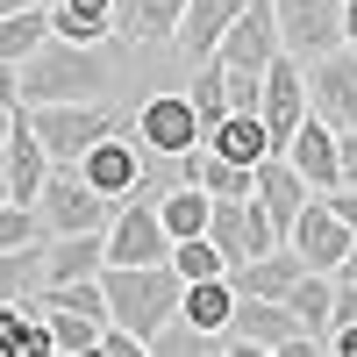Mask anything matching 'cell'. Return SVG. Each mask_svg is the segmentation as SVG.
Masks as SVG:
<instances>
[{"mask_svg":"<svg viewBox=\"0 0 357 357\" xmlns=\"http://www.w3.org/2000/svg\"><path fill=\"white\" fill-rule=\"evenodd\" d=\"M343 43L357 50V0H350V8H343Z\"/></svg>","mask_w":357,"mask_h":357,"instance_id":"8d00e7d4","label":"cell"},{"mask_svg":"<svg viewBox=\"0 0 357 357\" xmlns=\"http://www.w3.org/2000/svg\"><path fill=\"white\" fill-rule=\"evenodd\" d=\"M29 107V100H22ZM29 122H36V136L50 143V158L65 165V158H86L100 136H114V129H129L136 114H122V107H107V100H36L29 107Z\"/></svg>","mask_w":357,"mask_h":357,"instance_id":"277c9868","label":"cell"},{"mask_svg":"<svg viewBox=\"0 0 357 357\" xmlns=\"http://www.w3.org/2000/svg\"><path fill=\"white\" fill-rule=\"evenodd\" d=\"M8 136H15V107H0V151H8Z\"/></svg>","mask_w":357,"mask_h":357,"instance_id":"f35d334b","label":"cell"},{"mask_svg":"<svg viewBox=\"0 0 357 357\" xmlns=\"http://www.w3.org/2000/svg\"><path fill=\"white\" fill-rule=\"evenodd\" d=\"M307 65V100L321 122H336V129H357V50H321V57H301Z\"/></svg>","mask_w":357,"mask_h":357,"instance_id":"ba28073f","label":"cell"},{"mask_svg":"<svg viewBox=\"0 0 357 357\" xmlns=\"http://www.w3.org/2000/svg\"><path fill=\"white\" fill-rule=\"evenodd\" d=\"M207 151H222L236 165H264L272 158V129H264V114H222V122L207 129Z\"/></svg>","mask_w":357,"mask_h":357,"instance_id":"d6986e66","label":"cell"},{"mask_svg":"<svg viewBox=\"0 0 357 357\" xmlns=\"http://www.w3.org/2000/svg\"><path fill=\"white\" fill-rule=\"evenodd\" d=\"M286 307L301 314V329H307L321 350H329V329H336V272H307L301 286L286 293Z\"/></svg>","mask_w":357,"mask_h":357,"instance_id":"ffe728a7","label":"cell"},{"mask_svg":"<svg viewBox=\"0 0 357 357\" xmlns=\"http://www.w3.org/2000/svg\"><path fill=\"white\" fill-rule=\"evenodd\" d=\"M0 107H22V65L0 57Z\"/></svg>","mask_w":357,"mask_h":357,"instance_id":"d6a6232c","label":"cell"},{"mask_svg":"<svg viewBox=\"0 0 357 357\" xmlns=\"http://www.w3.org/2000/svg\"><path fill=\"white\" fill-rule=\"evenodd\" d=\"M178 15H186V0H122V36H136V43H172V36H178Z\"/></svg>","mask_w":357,"mask_h":357,"instance_id":"603a6c76","label":"cell"},{"mask_svg":"<svg viewBox=\"0 0 357 357\" xmlns=\"http://www.w3.org/2000/svg\"><path fill=\"white\" fill-rule=\"evenodd\" d=\"M329 350H336V357H357V321H336V329H329Z\"/></svg>","mask_w":357,"mask_h":357,"instance_id":"836d02e7","label":"cell"},{"mask_svg":"<svg viewBox=\"0 0 357 357\" xmlns=\"http://www.w3.org/2000/svg\"><path fill=\"white\" fill-rule=\"evenodd\" d=\"M136 136L151 143V151H165V158H186V151L207 143V122H200V107H193L186 86H165V93H151L136 107Z\"/></svg>","mask_w":357,"mask_h":357,"instance_id":"8992f818","label":"cell"},{"mask_svg":"<svg viewBox=\"0 0 357 357\" xmlns=\"http://www.w3.org/2000/svg\"><path fill=\"white\" fill-rule=\"evenodd\" d=\"M0 200H15V186H8V158H0Z\"/></svg>","mask_w":357,"mask_h":357,"instance_id":"ab89813d","label":"cell"},{"mask_svg":"<svg viewBox=\"0 0 357 357\" xmlns=\"http://www.w3.org/2000/svg\"><path fill=\"white\" fill-rule=\"evenodd\" d=\"M222 350H243V357H314L321 343L301 329V314L286 301H257V293H236V314L222 329Z\"/></svg>","mask_w":357,"mask_h":357,"instance_id":"3957f363","label":"cell"},{"mask_svg":"<svg viewBox=\"0 0 357 357\" xmlns=\"http://www.w3.org/2000/svg\"><path fill=\"white\" fill-rule=\"evenodd\" d=\"M43 215L36 207H22V200H0V250H22V243H43Z\"/></svg>","mask_w":357,"mask_h":357,"instance_id":"4dcf8cb0","label":"cell"},{"mask_svg":"<svg viewBox=\"0 0 357 357\" xmlns=\"http://www.w3.org/2000/svg\"><path fill=\"white\" fill-rule=\"evenodd\" d=\"M43 314H50L57 357H93V350H100V329H107L100 314H79V307H43Z\"/></svg>","mask_w":357,"mask_h":357,"instance_id":"484cf974","label":"cell"},{"mask_svg":"<svg viewBox=\"0 0 357 357\" xmlns=\"http://www.w3.org/2000/svg\"><path fill=\"white\" fill-rule=\"evenodd\" d=\"M272 8H279V43L293 57L343 50V8L350 0H272Z\"/></svg>","mask_w":357,"mask_h":357,"instance_id":"30bf717a","label":"cell"},{"mask_svg":"<svg viewBox=\"0 0 357 357\" xmlns=\"http://www.w3.org/2000/svg\"><path fill=\"white\" fill-rule=\"evenodd\" d=\"M178 314H186L193 329L222 336L229 314H236V279H229V272H222V279H186V301H178Z\"/></svg>","mask_w":357,"mask_h":357,"instance_id":"7402d4cb","label":"cell"},{"mask_svg":"<svg viewBox=\"0 0 357 357\" xmlns=\"http://www.w3.org/2000/svg\"><path fill=\"white\" fill-rule=\"evenodd\" d=\"M307 272H314V264L293 250V243H279V250H264V257H243L229 279H236V293H257V301H286V293L301 286Z\"/></svg>","mask_w":357,"mask_h":357,"instance_id":"e0dca14e","label":"cell"},{"mask_svg":"<svg viewBox=\"0 0 357 357\" xmlns=\"http://www.w3.org/2000/svg\"><path fill=\"white\" fill-rule=\"evenodd\" d=\"M29 293H43V243L0 250V301H29Z\"/></svg>","mask_w":357,"mask_h":357,"instance_id":"83f0119b","label":"cell"},{"mask_svg":"<svg viewBox=\"0 0 357 357\" xmlns=\"http://www.w3.org/2000/svg\"><path fill=\"white\" fill-rule=\"evenodd\" d=\"M343 186H357V129H343Z\"/></svg>","mask_w":357,"mask_h":357,"instance_id":"d590c367","label":"cell"},{"mask_svg":"<svg viewBox=\"0 0 357 357\" xmlns=\"http://www.w3.org/2000/svg\"><path fill=\"white\" fill-rule=\"evenodd\" d=\"M43 36H50V8H43V0H29V8L0 15V57H8V65H22V57L36 50Z\"/></svg>","mask_w":357,"mask_h":357,"instance_id":"d4e9b609","label":"cell"},{"mask_svg":"<svg viewBox=\"0 0 357 357\" xmlns=\"http://www.w3.org/2000/svg\"><path fill=\"white\" fill-rule=\"evenodd\" d=\"M158 207H165V229H172V243H178V236H207L215 193H207V186H193V178H178V186H172Z\"/></svg>","mask_w":357,"mask_h":357,"instance_id":"cb8c5ba5","label":"cell"},{"mask_svg":"<svg viewBox=\"0 0 357 357\" xmlns=\"http://www.w3.org/2000/svg\"><path fill=\"white\" fill-rule=\"evenodd\" d=\"M286 243L301 250L314 272H336V264H343V250L357 243V229H350L336 207H329V193H314V200L301 207V222H293V236H286Z\"/></svg>","mask_w":357,"mask_h":357,"instance_id":"7c38bea8","label":"cell"},{"mask_svg":"<svg viewBox=\"0 0 357 357\" xmlns=\"http://www.w3.org/2000/svg\"><path fill=\"white\" fill-rule=\"evenodd\" d=\"M114 207H122V200H107L93 178L65 158V165H50V186H43V200H36V215H43L50 236H79V229H107Z\"/></svg>","mask_w":357,"mask_h":357,"instance_id":"5b68a950","label":"cell"},{"mask_svg":"<svg viewBox=\"0 0 357 357\" xmlns=\"http://www.w3.org/2000/svg\"><path fill=\"white\" fill-rule=\"evenodd\" d=\"M207 236L222 243L229 272H236L243 257H257V215H250V193H243V200H215V215H207Z\"/></svg>","mask_w":357,"mask_h":357,"instance_id":"44dd1931","label":"cell"},{"mask_svg":"<svg viewBox=\"0 0 357 357\" xmlns=\"http://www.w3.org/2000/svg\"><path fill=\"white\" fill-rule=\"evenodd\" d=\"M250 0H186V15H178V36H172V50L186 57V65H200V57H215L222 50V36H229V22L243 15Z\"/></svg>","mask_w":357,"mask_h":357,"instance_id":"9a60e30c","label":"cell"},{"mask_svg":"<svg viewBox=\"0 0 357 357\" xmlns=\"http://www.w3.org/2000/svg\"><path fill=\"white\" fill-rule=\"evenodd\" d=\"M172 264H178V279H222V272H229V257H222L215 236H178V243H172Z\"/></svg>","mask_w":357,"mask_h":357,"instance_id":"f1b7e54d","label":"cell"},{"mask_svg":"<svg viewBox=\"0 0 357 357\" xmlns=\"http://www.w3.org/2000/svg\"><path fill=\"white\" fill-rule=\"evenodd\" d=\"M172 257V229H165V207L158 200H122L107 222V264H165Z\"/></svg>","mask_w":357,"mask_h":357,"instance_id":"52a82bcc","label":"cell"},{"mask_svg":"<svg viewBox=\"0 0 357 357\" xmlns=\"http://www.w3.org/2000/svg\"><path fill=\"white\" fill-rule=\"evenodd\" d=\"M107 50L100 43H72V36H50L22 57V100L36 107V100H107Z\"/></svg>","mask_w":357,"mask_h":357,"instance_id":"6da1fadb","label":"cell"},{"mask_svg":"<svg viewBox=\"0 0 357 357\" xmlns=\"http://www.w3.org/2000/svg\"><path fill=\"white\" fill-rule=\"evenodd\" d=\"M15 8H29V0H0V15H15Z\"/></svg>","mask_w":357,"mask_h":357,"instance_id":"60d3db41","label":"cell"},{"mask_svg":"<svg viewBox=\"0 0 357 357\" xmlns=\"http://www.w3.org/2000/svg\"><path fill=\"white\" fill-rule=\"evenodd\" d=\"M100 286H107L114 321H129L143 343H151L165 321L178 314V301H186V279H178V264H172V257H165V264H107Z\"/></svg>","mask_w":357,"mask_h":357,"instance_id":"7a4b0ae2","label":"cell"},{"mask_svg":"<svg viewBox=\"0 0 357 357\" xmlns=\"http://www.w3.org/2000/svg\"><path fill=\"white\" fill-rule=\"evenodd\" d=\"M100 272H107V229H79V236H50L43 243V286L100 279Z\"/></svg>","mask_w":357,"mask_h":357,"instance_id":"2e32d148","label":"cell"},{"mask_svg":"<svg viewBox=\"0 0 357 357\" xmlns=\"http://www.w3.org/2000/svg\"><path fill=\"white\" fill-rule=\"evenodd\" d=\"M307 65H301V57H293V50H279L272 57V72H264V129H272V151H286V143H293V129H301L307 122Z\"/></svg>","mask_w":357,"mask_h":357,"instance_id":"9c48e42d","label":"cell"},{"mask_svg":"<svg viewBox=\"0 0 357 357\" xmlns=\"http://www.w3.org/2000/svg\"><path fill=\"white\" fill-rule=\"evenodd\" d=\"M186 93H193V107H200V122H207V129L229 114V57H222V50L193 65V86H186Z\"/></svg>","mask_w":357,"mask_h":357,"instance_id":"4316f807","label":"cell"},{"mask_svg":"<svg viewBox=\"0 0 357 357\" xmlns=\"http://www.w3.org/2000/svg\"><path fill=\"white\" fill-rule=\"evenodd\" d=\"M286 158H293V172H301L314 193H336V186H343V129H336V122H321L314 107H307V122L293 129Z\"/></svg>","mask_w":357,"mask_h":357,"instance_id":"8fae6325","label":"cell"},{"mask_svg":"<svg viewBox=\"0 0 357 357\" xmlns=\"http://www.w3.org/2000/svg\"><path fill=\"white\" fill-rule=\"evenodd\" d=\"M279 50L286 43H279V8H272V0H250V8L229 22V36H222V57L236 72H272Z\"/></svg>","mask_w":357,"mask_h":357,"instance_id":"4fadbf2b","label":"cell"},{"mask_svg":"<svg viewBox=\"0 0 357 357\" xmlns=\"http://www.w3.org/2000/svg\"><path fill=\"white\" fill-rule=\"evenodd\" d=\"M336 279H350V286H357V243L343 250V264H336Z\"/></svg>","mask_w":357,"mask_h":357,"instance_id":"74e56055","label":"cell"},{"mask_svg":"<svg viewBox=\"0 0 357 357\" xmlns=\"http://www.w3.org/2000/svg\"><path fill=\"white\" fill-rule=\"evenodd\" d=\"M178 178L207 186L215 200H243V193H257V165H236V158H222V151H207V143L178 158Z\"/></svg>","mask_w":357,"mask_h":357,"instance_id":"ac0fdd59","label":"cell"},{"mask_svg":"<svg viewBox=\"0 0 357 357\" xmlns=\"http://www.w3.org/2000/svg\"><path fill=\"white\" fill-rule=\"evenodd\" d=\"M307 200H314V186L293 172V158H286V151H272V158L257 165V207L272 215V229H279V236H293V222H301V207H307Z\"/></svg>","mask_w":357,"mask_h":357,"instance_id":"5bb4252c","label":"cell"},{"mask_svg":"<svg viewBox=\"0 0 357 357\" xmlns=\"http://www.w3.org/2000/svg\"><path fill=\"white\" fill-rule=\"evenodd\" d=\"M200 350H222V336H207V329H193L186 314H172L165 329L151 336V357H200Z\"/></svg>","mask_w":357,"mask_h":357,"instance_id":"f546056e","label":"cell"},{"mask_svg":"<svg viewBox=\"0 0 357 357\" xmlns=\"http://www.w3.org/2000/svg\"><path fill=\"white\" fill-rule=\"evenodd\" d=\"M329 207H336V215L357 229V186H336V193H329Z\"/></svg>","mask_w":357,"mask_h":357,"instance_id":"e575fe53","label":"cell"},{"mask_svg":"<svg viewBox=\"0 0 357 357\" xmlns=\"http://www.w3.org/2000/svg\"><path fill=\"white\" fill-rule=\"evenodd\" d=\"M143 350H151V343H143V336L129 329V321H107V329H100V350H93V357H143Z\"/></svg>","mask_w":357,"mask_h":357,"instance_id":"1f68e13d","label":"cell"}]
</instances>
